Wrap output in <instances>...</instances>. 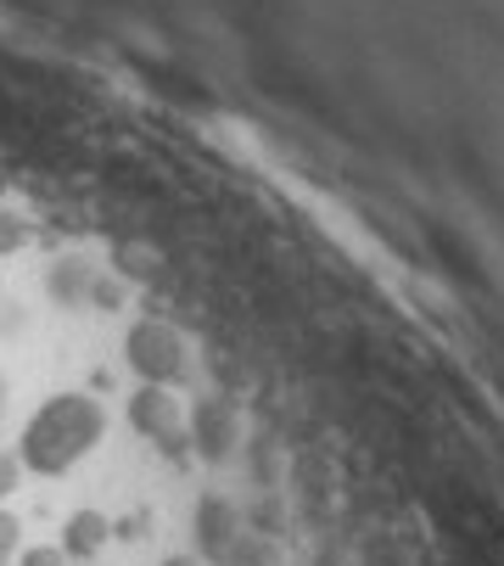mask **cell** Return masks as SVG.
I'll list each match as a JSON object with an SVG mask.
<instances>
[{
  "instance_id": "3957f363",
  "label": "cell",
  "mask_w": 504,
  "mask_h": 566,
  "mask_svg": "<svg viewBox=\"0 0 504 566\" xmlns=\"http://www.w3.org/2000/svg\"><path fill=\"white\" fill-rule=\"evenodd\" d=\"M102 544H107V516H96V511L67 516V527H62V555H96Z\"/></svg>"
},
{
  "instance_id": "30bf717a",
  "label": "cell",
  "mask_w": 504,
  "mask_h": 566,
  "mask_svg": "<svg viewBox=\"0 0 504 566\" xmlns=\"http://www.w3.org/2000/svg\"><path fill=\"white\" fill-rule=\"evenodd\" d=\"M168 566H191V560H168Z\"/></svg>"
},
{
  "instance_id": "52a82bcc",
  "label": "cell",
  "mask_w": 504,
  "mask_h": 566,
  "mask_svg": "<svg viewBox=\"0 0 504 566\" xmlns=\"http://www.w3.org/2000/svg\"><path fill=\"white\" fill-rule=\"evenodd\" d=\"M18 555V522L7 516V511H0V566H7Z\"/></svg>"
},
{
  "instance_id": "8992f818",
  "label": "cell",
  "mask_w": 504,
  "mask_h": 566,
  "mask_svg": "<svg viewBox=\"0 0 504 566\" xmlns=\"http://www.w3.org/2000/svg\"><path fill=\"white\" fill-rule=\"evenodd\" d=\"M197 538H202L208 549H224V544H230V511H224L219 500H208V505L197 511Z\"/></svg>"
},
{
  "instance_id": "277c9868",
  "label": "cell",
  "mask_w": 504,
  "mask_h": 566,
  "mask_svg": "<svg viewBox=\"0 0 504 566\" xmlns=\"http://www.w3.org/2000/svg\"><path fill=\"white\" fill-rule=\"evenodd\" d=\"M129 421H135L146 438H162L168 427H175V403H168L157 387H146V392H135V398H129Z\"/></svg>"
},
{
  "instance_id": "8fae6325",
  "label": "cell",
  "mask_w": 504,
  "mask_h": 566,
  "mask_svg": "<svg viewBox=\"0 0 504 566\" xmlns=\"http://www.w3.org/2000/svg\"><path fill=\"white\" fill-rule=\"evenodd\" d=\"M0 392H7V387H0Z\"/></svg>"
},
{
  "instance_id": "ba28073f",
  "label": "cell",
  "mask_w": 504,
  "mask_h": 566,
  "mask_svg": "<svg viewBox=\"0 0 504 566\" xmlns=\"http://www.w3.org/2000/svg\"><path fill=\"white\" fill-rule=\"evenodd\" d=\"M23 566H62V549H29Z\"/></svg>"
},
{
  "instance_id": "6da1fadb",
  "label": "cell",
  "mask_w": 504,
  "mask_h": 566,
  "mask_svg": "<svg viewBox=\"0 0 504 566\" xmlns=\"http://www.w3.org/2000/svg\"><path fill=\"white\" fill-rule=\"evenodd\" d=\"M96 438H102V410H96L91 398H78V392L51 398L45 410L23 427V465L56 476V471H67L84 449H91Z\"/></svg>"
},
{
  "instance_id": "7a4b0ae2",
  "label": "cell",
  "mask_w": 504,
  "mask_h": 566,
  "mask_svg": "<svg viewBox=\"0 0 504 566\" xmlns=\"http://www.w3.org/2000/svg\"><path fill=\"white\" fill-rule=\"evenodd\" d=\"M129 365L146 376V381H175L186 354H180V337L162 326V319H146V326L129 332Z\"/></svg>"
},
{
  "instance_id": "5b68a950",
  "label": "cell",
  "mask_w": 504,
  "mask_h": 566,
  "mask_svg": "<svg viewBox=\"0 0 504 566\" xmlns=\"http://www.w3.org/2000/svg\"><path fill=\"white\" fill-rule=\"evenodd\" d=\"M197 438H202L208 454H224L230 449V410H224L219 398H208L202 410H197Z\"/></svg>"
},
{
  "instance_id": "9c48e42d",
  "label": "cell",
  "mask_w": 504,
  "mask_h": 566,
  "mask_svg": "<svg viewBox=\"0 0 504 566\" xmlns=\"http://www.w3.org/2000/svg\"><path fill=\"white\" fill-rule=\"evenodd\" d=\"M7 482H12V465H7V460H0V494H7Z\"/></svg>"
}]
</instances>
